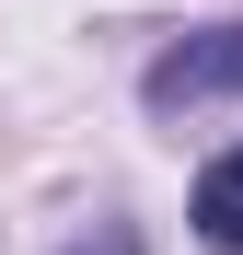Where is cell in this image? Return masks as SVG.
I'll return each mask as SVG.
<instances>
[{"mask_svg":"<svg viewBox=\"0 0 243 255\" xmlns=\"http://www.w3.org/2000/svg\"><path fill=\"white\" fill-rule=\"evenodd\" d=\"M139 93H151V116H174V105H220V93H243V23H209V35H185V47H162Z\"/></svg>","mask_w":243,"mask_h":255,"instance_id":"1","label":"cell"},{"mask_svg":"<svg viewBox=\"0 0 243 255\" xmlns=\"http://www.w3.org/2000/svg\"><path fill=\"white\" fill-rule=\"evenodd\" d=\"M197 244L243 255V151H220L209 174H197Z\"/></svg>","mask_w":243,"mask_h":255,"instance_id":"2","label":"cell"},{"mask_svg":"<svg viewBox=\"0 0 243 255\" xmlns=\"http://www.w3.org/2000/svg\"><path fill=\"white\" fill-rule=\"evenodd\" d=\"M70 255H139V232H128V221H93V232H81Z\"/></svg>","mask_w":243,"mask_h":255,"instance_id":"3","label":"cell"}]
</instances>
